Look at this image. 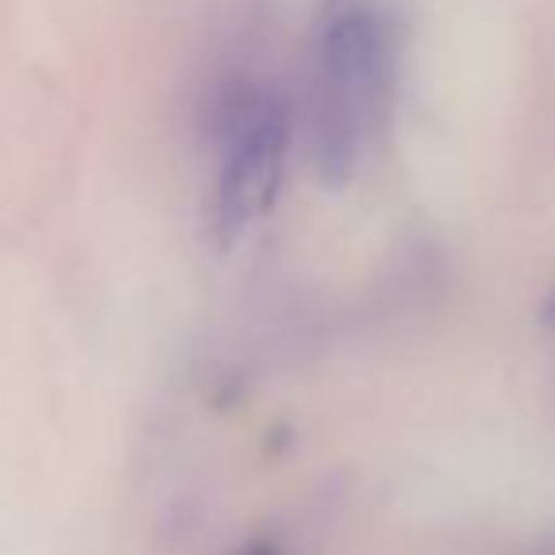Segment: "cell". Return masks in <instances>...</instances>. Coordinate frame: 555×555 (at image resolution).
Masks as SVG:
<instances>
[{"mask_svg": "<svg viewBox=\"0 0 555 555\" xmlns=\"http://www.w3.org/2000/svg\"><path fill=\"white\" fill-rule=\"evenodd\" d=\"M244 555H278V552H274V544H251Z\"/></svg>", "mask_w": 555, "mask_h": 555, "instance_id": "cell-3", "label": "cell"}, {"mask_svg": "<svg viewBox=\"0 0 555 555\" xmlns=\"http://www.w3.org/2000/svg\"><path fill=\"white\" fill-rule=\"evenodd\" d=\"M388 42L370 9H343L317 42L309 95L312 160L327 183H343L358 160L373 107L385 92Z\"/></svg>", "mask_w": 555, "mask_h": 555, "instance_id": "cell-1", "label": "cell"}, {"mask_svg": "<svg viewBox=\"0 0 555 555\" xmlns=\"http://www.w3.org/2000/svg\"><path fill=\"white\" fill-rule=\"evenodd\" d=\"M289 107L274 95H244L224 122V160L217 176L214 221L221 247H229L244 229L274 202L278 179L286 168Z\"/></svg>", "mask_w": 555, "mask_h": 555, "instance_id": "cell-2", "label": "cell"}]
</instances>
